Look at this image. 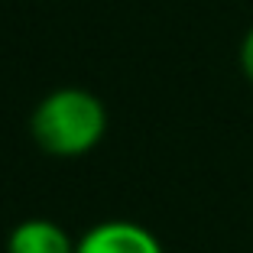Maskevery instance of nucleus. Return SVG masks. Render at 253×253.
Segmentation results:
<instances>
[{
    "instance_id": "obj_1",
    "label": "nucleus",
    "mask_w": 253,
    "mask_h": 253,
    "mask_svg": "<svg viewBox=\"0 0 253 253\" xmlns=\"http://www.w3.org/2000/svg\"><path fill=\"white\" fill-rule=\"evenodd\" d=\"M30 133L49 156L78 159L97 146L107 133V107L84 88H55L36 104Z\"/></svg>"
},
{
    "instance_id": "obj_2",
    "label": "nucleus",
    "mask_w": 253,
    "mask_h": 253,
    "mask_svg": "<svg viewBox=\"0 0 253 253\" xmlns=\"http://www.w3.org/2000/svg\"><path fill=\"white\" fill-rule=\"evenodd\" d=\"M75 253H166L159 237L136 221H101L84 231Z\"/></svg>"
},
{
    "instance_id": "obj_3",
    "label": "nucleus",
    "mask_w": 253,
    "mask_h": 253,
    "mask_svg": "<svg viewBox=\"0 0 253 253\" xmlns=\"http://www.w3.org/2000/svg\"><path fill=\"white\" fill-rule=\"evenodd\" d=\"M78 240L65 234V227L49 217H26L10 231L7 253H75Z\"/></svg>"
},
{
    "instance_id": "obj_4",
    "label": "nucleus",
    "mask_w": 253,
    "mask_h": 253,
    "mask_svg": "<svg viewBox=\"0 0 253 253\" xmlns=\"http://www.w3.org/2000/svg\"><path fill=\"white\" fill-rule=\"evenodd\" d=\"M240 72H244V78L253 84V26L247 30L244 42H240Z\"/></svg>"
}]
</instances>
